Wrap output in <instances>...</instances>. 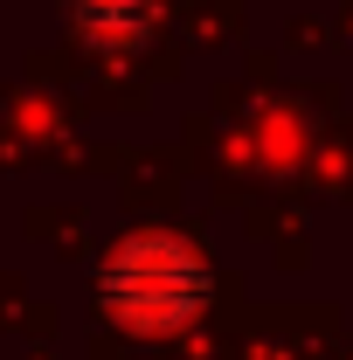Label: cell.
<instances>
[{
	"label": "cell",
	"mask_w": 353,
	"mask_h": 360,
	"mask_svg": "<svg viewBox=\"0 0 353 360\" xmlns=\"http://www.w3.org/2000/svg\"><path fill=\"white\" fill-rule=\"evenodd\" d=\"M104 291L132 326H180L201 305L208 270L180 236H125L118 257L104 264Z\"/></svg>",
	"instance_id": "1"
},
{
	"label": "cell",
	"mask_w": 353,
	"mask_h": 360,
	"mask_svg": "<svg viewBox=\"0 0 353 360\" xmlns=\"http://www.w3.org/2000/svg\"><path fill=\"white\" fill-rule=\"evenodd\" d=\"M146 14H153V0H84V28H97V35H139L146 28Z\"/></svg>",
	"instance_id": "2"
}]
</instances>
